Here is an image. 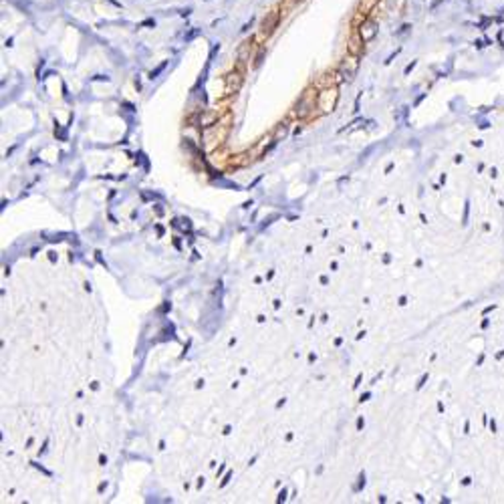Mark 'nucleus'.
Here are the masks:
<instances>
[{
	"label": "nucleus",
	"mask_w": 504,
	"mask_h": 504,
	"mask_svg": "<svg viewBox=\"0 0 504 504\" xmlns=\"http://www.w3.org/2000/svg\"><path fill=\"white\" fill-rule=\"evenodd\" d=\"M278 20H280V12L278 10L268 12V16L262 20V36H270L274 32V28L278 26Z\"/></svg>",
	"instance_id": "1"
},
{
	"label": "nucleus",
	"mask_w": 504,
	"mask_h": 504,
	"mask_svg": "<svg viewBox=\"0 0 504 504\" xmlns=\"http://www.w3.org/2000/svg\"><path fill=\"white\" fill-rule=\"evenodd\" d=\"M190 12H192V8H186V10H182L180 14H182V16H190Z\"/></svg>",
	"instance_id": "2"
}]
</instances>
